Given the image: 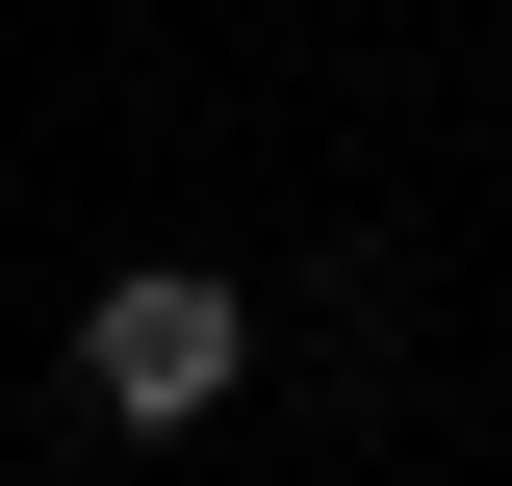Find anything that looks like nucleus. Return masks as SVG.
<instances>
[{"instance_id": "obj_1", "label": "nucleus", "mask_w": 512, "mask_h": 486, "mask_svg": "<svg viewBox=\"0 0 512 486\" xmlns=\"http://www.w3.org/2000/svg\"><path fill=\"white\" fill-rule=\"evenodd\" d=\"M231 359H256V307H231V282H180V256L77 307V384H103L128 435H180V410H231Z\"/></svg>"}]
</instances>
